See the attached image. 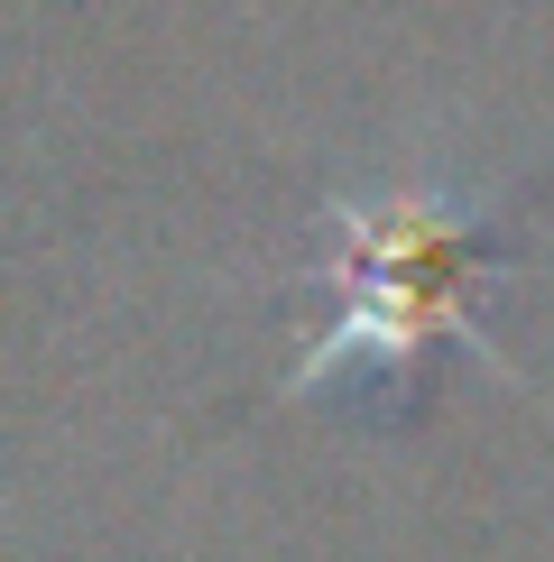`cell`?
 I'll return each mask as SVG.
<instances>
[{"label":"cell","instance_id":"obj_1","mask_svg":"<svg viewBox=\"0 0 554 562\" xmlns=\"http://www.w3.org/2000/svg\"><path fill=\"white\" fill-rule=\"evenodd\" d=\"M499 259V222L453 194H369L333 213V259H323V295L333 323L306 360L287 369V396H333V379L425 396V369L444 360H490L480 333V277Z\"/></svg>","mask_w":554,"mask_h":562}]
</instances>
